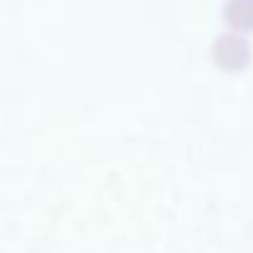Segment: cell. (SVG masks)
<instances>
[{"label":"cell","mask_w":253,"mask_h":253,"mask_svg":"<svg viewBox=\"0 0 253 253\" xmlns=\"http://www.w3.org/2000/svg\"><path fill=\"white\" fill-rule=\"evenodd\" d=\"M221 15L228 30L241 35L253 33V0H226Z\"/></svg>","instance_id":"cell-2"},{"label":"cell","mask_w":253,"mask_h":253,"mask_svg":"<svg viewBox=\"0 0 253 253\" xmlns=\"http://www.w3.org/2000/svg\"><path fill=\"white\" fill-rule=\"evenodd\" d=\"M251 57H253V47H251L248 38L241 33H233V30L218 35L211 45L213 65L223 72H231V75L243 72L251 65Z\"/></svg>","instance_id":"cell-1"}]
</instances>
